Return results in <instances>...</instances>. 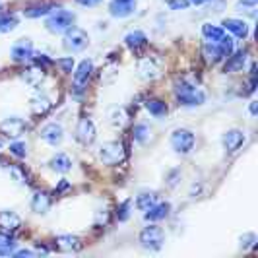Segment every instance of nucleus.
I'll use <instances>...</instances> for the list:
<instances>
[{
	"mask_svg": "<svg viewBox=\"0 0 258 258\" xmlns=\"http://www.w3.org/2000/svg\"><path fill=\"white\" fill-rule=\"evenodd\" d=\"M175 97L179 105L182 107H198L206 101V93L200 86H196L194 82L182 78L175 82Z\"/></svg>",
	"mask_w": 258,
	"mask_h": 258,
	"instance_id": "nucleus-1",
	"label": "nucleus"
},
{
	"mask_svg": "<svg viewBox=\"0 0 258 258\" xmlns=\"http://www.w3.org/2000/svg\"><path fill=\"white\" fill-rule=\"evenodd\" d=\"M126 155V150H124V144L118 142V140H111V142H105L99 146V152H97V157L103 165H118L122 163Z\"/></svg>",
	"mask_w": 258,
	"mask_h": 258,
	"instance_id": "nucleus-2",
	"label": "nucleus"
},
{
	"mask_svg": "<svg viewBox=\"0 0 258 258\" xmlns=\"http://www.w3.org/2000/svg\"><path fill=\"white\" fill-rule=\"evenodd\" d=\"M74 20H76V16L72 12H68L64 8H56L47 16L45 26L51 33H64L74 26Z\"/></svg>",
	"mask_w": 258,
	"mask_h": 258,
	"instance_id": "nucleus-3",
	"label": "nucleus"
},
{
	"mask_svg": "<svg viewBox=\"0 0 258 258\" xmlns=\"http://www.w3.org/2000/svg\"><path fill=\"white\" fill-rule=\"evenodd\" d=\"M138 241L146 250H159L163 243H165V233L159 225H155L154 221L150 225H146L140 235H138Z\"/></svg>",
	"mask_w": 258,
	"mask_h": 258,
	"instance_id": "nucleus-4",
	"label": "nucleus"
},
{
	"mask_svg": "<svg viewBox=\"0 0 258 258\" xmlns=\"http://www.w3.org/2000/svg\"><path fill=\"white\" fill-rule=\"evenodd\" d=\"M171 148H173V152L179 155H186L190 154L194 150V144H196V136H194L192 130L188 128H177L173 130V134H171Z\"/></svg>",
	"mask_w": 258,
	"mask_h": 258,
	"instance_id": "nucleus-5",
	"label": "nucleus"
},
{
	"mask_svg": "<svg viewBox=\"0 0 258 258\" xmlns=\"http://www.w3.org/2000/svg\"><path fill=\"white\" fill-rule=\"evenodd\" d=\"M62 45H64L66 51L80 52L90 45V35H88L82 27L72 26L68 31H64V41H62Z\"/></svg>",
	"mask_w": 258,
	"mask_h": 258,
	"instance_id": "nucleus-6",
	"label": "nucleus"
},
{
	"mask_svg": "<svg viewBox=\"0 0 258 258\" xmlns=\"http://www.w3.org/2000/svg\"><path fill=\"white\" fill-rule=\"evenodd\" d=\"M95 136H97V128H95L93 120L88 118V116L80 118V120H78V126H76V140L78 142L82 144V146H90V144H93Z\"/></svg>",
	"mask_w": 258,
	"mask_h": 258,
	"instance_id": "nucleus-7",
	"label": "nucleus"
},
{
	"mask_svg": "<svg viewBox=\"0 0 258 258\" xmlns=\"http://www.w3.org/2000/svg\"><path fill=\"white\" fill-rule=\"evenodd\" d=\"M91 72H93V62H91L90 58H86V60H82L78 68L74 70V90H76V95L82 93L84 90V86H88V80L91 78Z\"/></svg>",
	"mask_w": 258,
	"mask_h": 258,
	"instance_id": "nucleus-8",
	"label": "nucleus"
},
{
	"mask_svg": "<svg viewBox=\"0 0 258 258\" xmlns=\"http://www.w3.org/2000/svg\"><path fill=\"white\" fill-rule=\"evenodd\" d=\"M39 136H41L43 142H47L49 146H58V144H62V140H64V128L58 122H49V124H45L41 128Z\"/></svg>",
	"mask_w": 258,
	"mask_h": 258,
	"instance_id": "nucleus-9",
	"label": "nucleus"
},
{
	"mask_svg": "<svg viewBox=\"0 0 258 258\" xmlns=\"http://www.w3.org/2000/svg\"><path fill=\"white\" fill-rule=\"evenodd\" d=\"M136 6H138L136 0H111L109 2V14L113 18L124 20V18H128L136 12Z\"/></svg>",
	"mask_w": 258,
	"mask_h": 258,
	"instance_id": "nucleus-10",
	"label": "nucleus"
},
{
	"mask_svg": "<svg viewBox=\"0 0 258 258\" xmlns=\"http://www.w3.org/2000/svg\"><path fill=\"white\" fill-rule=\"evenodd\" d=\"M161 74V64L155 56H146L138 62V76L150 82V80H155V78Z\"/></svg>",
	"mask_w": 258,
	"mask_h": 258,
	"instance_id": "nucleus-11",
	"label": "nucleus"
},
{
	"mask_svg": "<svg viewBox=\"0 0 258 258\" xmlns=\"http://www.w3.org/2000/svg\"><path fill=\"white\" fill-rule=\"evenodd\" d=\"M33 43H31V39H20V41H16L12 45V58L16 62H27V60H31L33 58Z\"/></svg>",
	"mask_w": 258,
	"mask_h": 258,
	"instance_id": "nucleus-12",
	"label": "nucleus"
},
{
	"mask_svg": "<svg viewBox=\"0 0 258 258\" xmlns=\"http://www.w3.org/2000/svg\"><path fill=\"white\" fill-rule=\"evenodd\" d=\"M243 144H245V132H243V130L231 128L223 134V148H225L229 154H235Z\"/></svg>",
	"mask_w": 258,
	"mask_h": 258,
	"instance_id": "nucleus-13",
	"label": "nucleus"
},
{
	"mask_svg": "<svg viewBox=\"0 0 258 258\" xmlns=\"http://www.w3.org/2000/svg\"><path fill=\"white\" fill-rule=\"evenodd\" d=\"M0 130H2L6 136H10V138H18V136H22V132L26 130V122H24L20 116H10V118H6V120L0 124Z\"/></svg>",
	"mask_w": 258,
	"mask_h": 258,
	"instance_id": "nucleus-14",
	"label": "nucleus"
},
{
	"mask_svg": "<svg viewBox=\"0 0 258 258\" xmlns=\"http://www.w3.org/2000/svg\"><path fill=\"white\" fill-rule=\"evenodd\" d=\"M124 45L128 47L132 52H140L148 45V37H146V33L140 31V29H134V31H130L124 35Z\"/></svg>",
	"mask_w": 258,
	"mask_h": 258,
	"instance_id": "nucleus-15",
	"label": "nucleus"
},
{
	"mask_svg": "<svg viewBox=\"0 0 258 258\" xmlns=\"http://www.w3.org/2000/svg\"><path fill=\"white\" fill-rule=\"evenodd\" d=\"M171 212V204L169 202H155L150 210L144 212V220L146 221H161L165 220Z\"/></svg>",
	"mask_w": 258,
	"mask_h": 258,
	"instance_id": "nucleus-16",
	"label": "nucleus"
},
{
	"mask_svg": "<svg viewBox=\"0 0 258 258\" xmlns=\"http://www.w3.org/2000/svg\"><path fill=\"white\" fill-rule=\"evenodd\" d=\"M54 246L62 252H74V250H80L82 248V241L76 235H58L54 239Z\"/></svg>",
	"mask_w": 258,
	"mask_h": 258,
	"instance_id": "nucleus-17",
	"label": "nucleus"
},
{
	"mask_svg": "<svg viewBox=\"0 0 258 258\" xmlns=\"http://www.w3.org/2000/svg\"><path fill=\"white\" fill-rule=\"evenodd\" d=\"M223 29L231 31L233 35L239 39H245L248 35V24H246L245 20H239V18H227L223 22Z\"/></svg>",
	"mask_w": 258,
	"mask_h": 258,
	"instance_id": "nucleus-18",
	"label": "nucleus"
},
{
	"mask_svg": "<svg viewBox=\"0 0 258 258\" xmlns=\"http://www.w3.org/2000/svg\"><path fill=\"white\" fill-rule=\"evenodd\" d=\"M20 227H22V218L16 212H10V210L0 212V229H4V231H16Z\"/></svg>",
	"mask_w": 258,
	"mask_h": 258,
	"instance_id": "nucleus-19",
	"label": "nucleus"
},
{
	"mask_svg": "<svg viewBox=\"0 0 258 258\" xmlns=\"http://www.w3.org/2000/svg\"><path fill=\"white\" fill-rule=\"evenodd\" d=\"M22 78L26 80L27 86H31V88H37L39 84L45 80V68L43 66H27L26 70H24V74Z\"/></svg>",
	"mask_w": 258,
	"mask_h": 258,
	"instance_id": "nucleus-20",
	"label": "nucleus"
},
{
	"mask_svg": "<svg viewBox=\"0 0 258 258\" xmlns=\"http://www.w3.org/2000/svg\"><path fill=\"white\" fill-rule=\"evenodd\" d=\"M202 56L206 58L210 64H218V62H221L225 58V54L220 49V45L218 43H210V41L202 47Z\"/></svg>",
	"mask_w": 258,
	"mask_h": 258,
	"instance_id": "nucleus-21",
	"label": "nucleus"
},
{
	"mask_svg": "<svg viewBox=\"0 0 258 258\" xmlns=\"http://www.w3.org/2000/svg\"><path fill=\"white\" fill-rule=\"evenodd\" d=\"M49 167H51L54 173L64 175V173H68V171H72V159H70L66 154H56L51 157Z\"/></svg>",
	"mask_w": 258,
	"mask_h": 258,
	"instance_id": "nucleus-22",
	"label": "nucleus"
},
{
	"mask_svg": "<svg viewBox=\"0 0 258 258\" xmlns=\"http://www.w3.org/2000/svg\"><path fill=\"white\" fill-rule=\"evenodd\" d=\"M246 56H248V52L245 49L237 51L233 56L229 54L227 56V62H225V72H239V70H243L246 62Z\"/></svg>",
	"mask_w": 258,
	"mask_h": 258,
	"instance_id": "nucleus-23",
	"label": "nucleus"
},
{
	"mask_svg": "<svg viewBox=\"0 0 258 258\" xmlns=\"http://www.w3.org/2000/svg\"><path fill=\"white\" fill-rule=\"evenodd\" d=\"M49 208H51V196L47 192L37 190V192L31 196V210L35 214H45Z\"/></svg>",
	"mask_w": 258,
	"mask_h": 258,
	"instance_id": "nucleus-24",
	"label": "nucleus"
},
{
	"mask_svg": "<svg viewBox=\"0 0 258 258\" xmlns=\"http://www.w3.org/2000/svg\"><path fill=\"white\" fill-rule=\"evenodd\" d=\"M51 109H52V99L49 95H45V93H41V95L31 99V111L35 115H47Z\"/></svg>",
	"mask_w": 258,
	"mask_h": 258,
	"instance_id": "nucleus-25",
	"label": "nucleus"
},
{
	"mask_svg": "<svg viewBox=\"0 0 258 258\" xmlns=\"http://www.w3.org/2000/svg\"><path fill=\"white\" fill-rule=\"evenodd\" d=\"M155 202H159V196H157L155 190H144V192H140L136 196V208H138L140 212L150 210Z\"/></svg>",
	"mask_w": 258,
	"mask_h": 258,
	"instance_id": "nucleus-26",
	"label": "nucleus"
},
{
	"mask_svg": "<svg viewBox=\"0 0 258 258\" xmlns=\"http://www.w3.org/2000/svg\"><path fill=\"white\" fill-rule=\"evenodd\" d=\"M146 111L152 116H155V118H161V116H165L169 113V107L161 99H148L146 101Z\"/></svg>",
	"mask_w": 258,
	"mask_h": 258,
	"instance_id": "nucleus-27",
	"label": "nucleus"
},
{
	"mask_svg": "<svg viewBox=\"0 0 258 258\" xmlns=\"http://www.w3.org/2000/svg\"><path fill=\"white\" fill-rule=\"evenodd\" d=\"M202 35H204V37H206V41H210V43H218V41L225 35V31H223V27H221V26L204 24V26H202Z\"/></svg>",
	"mask_w": 258,
	"mask_h": 258,
	"instance_id": "nucleus-28",
	"label": "nucleus"
},
{
	"mask_svg": "<svg viewBox=\"0 0 258 258\" xmlns=\"http://www.w3.org/2000/svg\"><path fill=\"white\" fill-rule=\"evenodd\" d=\"M152 138V128L148 126V124H136L134 128H132V140L136 144H146L148 140Z\"/></svg>",
	"mask_w": 258,
	"mask_h": 258,
	"instance_id": "nucleus-29",
	"label": "nucleus"
},
{
	"mask_svg": "<svg viewBox=\"0 0 258 258\" xmlns=\"http://www.w3.org/2000/svg\"><path fill=\"white\" fill-rule=\"evenodd\" d=\"M54 10L52 4H37V6H29L24 10V16L26 18H41V16H49V14Z\"/></svg>",
	"mask_w": 258,
	"mask_h": 258,
	"instance_id": "nucleus-30",
	"label": "nucleus"
},
{
	"mask_svg": "<svg viewBox=\"0 0 258 258\" xmlns=\"http://www.w3.org/2000/svg\"><path fill=\"white\" fill-rule=\"evenodd\" d=\"M14 248H16V241H14L10 235L0 233V254L8 256V254H12L14 252Z\"/></svg>",
	"mask_w": 258,
	"mask_h": 258,
	"instance_id": "nucleus-31",
	"label": "nucleus"
},
{
	"mask_svg": "<svg viewBox=\"0 0 258 258\" xmlns=\"http://www.w3.org/2000/svg\"><path fill=\"white\" fill-rule=\"evenodd\" d=\"M16 27H18L16 16H8V14L0 16V33H8V31H12Z\"/></svg>",
	"mask_w": 258,
	"mask_h": 258,
	"instance_id": "nucleus-32",
	"label": "nucleus"
},
{
	"mask_svg": "<svg viewBox=\"0 0 258 258\" xmlns=\"http://www.w3.org/2000/svg\"><path fill=\"white\" fill-rule=\"evenodd\" d=\"M126 118H128V115H126V111H124L122 107H118V109H115V111L111 113V122H113L115 126H118V128L126 122Z\"/></svg>",
	"mask_w": 258,
	"mask_h": 258,
	"instance_id": "nucleus-33",
	"label": "nucleus"
},
{
	"mask_svg": "<svg viewBox=\"0 0 258 258\" xmlns=\"http://www.w3.org/2000/svg\"><path fill=\"white\" fill-rule=\"evenodd\" d=\"M130 208H132V200H124L120 206L116 208V220L126 221L130 218Z\"/></svg>",
	"mask_w": 258,
	"mask_h": 258,
	"instance_id": "nucleus-34",
	"label": "nucleus"
},
{
	"mask_svg": "<svg viewBox=\"0 0 258 258\" xmlns=\"http://www.w3.org/2000/svg\"><path fill=\"white\" fill-rule=\"evenodd\" d=\"M10 154L16 155V157H26L27 155V146L26 142H12L10 144Z\"/></svg>",
	"mask_w": 258,
	"mask_h": 258,
	"instance_id": "nucleus-35",
	"label": "nucleus"
},
{
	"mask_svg": "<svg viewBox=\"0 0 258 258\" xmlns=\"http://www.w3.org/2000/svg\"><path fill=\"white\" fill-rule=\"evenodd\" d=\"M56 66L64 72V74H70L72 70H74V58L72 56H66V58H58L56 60Z\"/></svg>",
	"mask_w": 258,
	"mask_h": 258,
	"instance_id": "nucleus-36",
	"label": "nucleus"
},
{
	"mask_svg": "<svg viewBox=\"0 0 258 258\" xmlns=\"http://www.w3.org/2000/svg\"><path fill=\"white\" fill-rule=\"evenodd\" d=\"M239 241H241V248H252L256 245V235L254 233H245Z\"/></svg>",
	"mask_w": 258,
	"mask_h": 258,
	"instance_id": "nucleus-37",
	"label": "nucleus"
},
{
	"mask_svg": "<svg viewBox=\"0 0 258 258\" xmlns=\"http://www.w3.org/2000/svg\"><path fill=\"white\" fill-rule=\"evenodd\" d=\"M167 6L171 10H186L190 6L188 0H167Z\"/></svg>",
	"mask_w": 258,
	"mask_h": 258,
	"instance_id": "nucleus-38",
	"label": "nucleus"
},
{
	"mask_svg": "<svg viewBox=\"0 0 258 258\" xmlns=\"http://www.w3.org/2000/svg\"><path fill=\"white\" fill-rule=\"evenodd\" d=\"M10 171H12L14 179H16L18 182H22V184L26 182V175L22 173V169H20V167H16V165H12V167H10Z\"/></svg>",
	"mask_w": 258,
	"mask_h": 258,
	"instance_id": "nucleus-39",
	"label": "nucleus"
},
{
	"mask_svg": "<svg viewBox=\"0 0 258 258\" xmlns=\"http://www.w3.org/2000/svg\"><path fill=\"white\" fill-rule=\"evenodd\" d=\"M80 6H88V8H91V6H97V4H101L103 0H76Z\"/></svg>",
	"mask_w": 258,
	"mask_h": 258,
	"instance_id": "nucleus-40",
	"label": "nucleus"
},
{
	"mask_svg": "<svg viewBox=\"0 0 258 258\" xmlns=\"http://www.w3.org/2000/svg\"><path fill=\"white\" fill-rule=\"evenodd\" d=\"M12 254L14 256H35L33 250H26V248H24V250H14Z\"/></svg>",
	"mask_w": 258,
	"mask_h": 258,
	"instance_id": "nucleus-41",
	"label": "nucleus"
},
{
	"mask_svg": "<svg viewBox=\"0 0 258 258\" xmlns=\"http://www.w3.org/2000/svg\"><path fill=\"white\" fill-rule=\"evenodd\" d=\"M248 111H250V116H256V113H258V101L256 99H252V101H250Z\"/></svg>",
	"mask_w": 258,
	"mask_h": 258,
	"instance_id": "nucleus-42",
	"label": "nucleus"
},
{
	"mask_svg": "<svg viewBox=\"0 0 258 258\" xmlns=\"http://www.w3.org/2000/svg\"><path fill=\"white\" fill-rule=\"evenodd\" d=\"M177 175H181V173H179V171H173V173L169 175V186H175V184H177V181H175Z\"/></svg>",
	"mask_w": 258,
	"mask_h": 258,
	"instance_id": "nucleus-43",
	"label": "nucleus"
},
{
	"mask_svg": "<svg viewBox=\"0 0 258 258\" xmlns=\"http://www.w3.org/2000/svg\"><path fill=\"white\" fill-rule=\"evenodd\" d=\"M190 4H194V6H202V4H206V2H210V0H188Z\"/></svg>",
	"mask_w": 258,
	"mask_h": 258,
	"instance_id": "nucleus-44",
	"label": "nucleus"
},
{
	"mask_svg": "<svg viewBox=\"0 0 258 258\" xmlns=\"http://www.w3.org/2000/svg\"><path fill=\"white\" fill-rule=\"evenodd\" d=\"M256 2L258 0H243V4H245V6H250V8H254V6H256Z\"/></svg>",
	"mask_w": 258,
	"mask_h": 258,
	"instance_id": "nucleus-45",
	"label": "nucleus"
}]
</instances>
